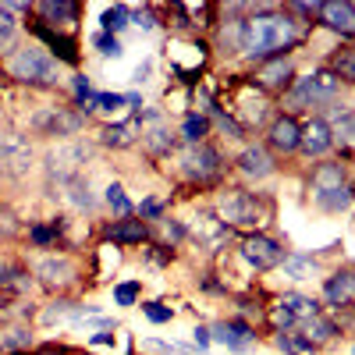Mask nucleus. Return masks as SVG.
<instances>
[{
    "label": "nucleus",
    "instance_id": "47",
    "mask_svg": "<svg viewBox=\"0 0 355 355\" xmlns=\"http://www.w3.org/2000/svg\"><path fill=\"white\" fill-rule=\"evenodd\" d=\"M135 21H139L142 28H153V15H150V11H135Z\"/></svg>",
    "mask_w": 355,
    "mask_h": 355
},
{
    "label": "nucleus",
    "instance_id": "41",
    "mask_svg": "<svg viewBox=\"0 0 355 355\" xmlns=\"http://www.w3.org/2000/svg\"><path fill=\"white\" fill-rule=\"evenodd\" d=\"M96 103H100V110H114V107L128 103V96H117V93H100V96H96Z\"/></svg>",
    "mask_w": 355,
    "mask_h": 355
},
{
    "label": "nucleus",
    "instance_id": "3",
    "mask_svg": "<svg viewBox=\"0 0 355 355\" xmlns=\"http://www.w3.org/2000/svg\"><path fill=\"white\" fill-rule=\"evenodd\" d=\"M8 71H11L18 82H28V85H53V82H57V64L50 61L40 46L18 50L11 61H8Z\"/></svg>",
    "mask_w": 355,
    "mask_h": 355
},
{
    "label": "nucleus",
    "instance_id": "40",
    "mask_svg": "<svg viewBox=\"0 0 355 355\" xmlns=\"http://www.w3.org/2000/svg\"><path fill=\"white\" fill-rule=\"evenodd\" d=\"M142 309H146V316H150L153 323H167V320H171V309H164L160 302H146Z\"/></svg>",
    "mask_w": 355,
    "mask_h": 355
},
{
    "label": "nucleus",
    "instance_id": "2",
    "mask_svg": "<svg viewBox=\"0 0 355 355\" xmlns=\"http://www.w3.org/2000/svg\"><path fill=\"white\" fill-rule=\"evenodd\" d=\"M338 89H341V82L334 78V71H331V68H323V71H316V75H309V78H299V82H295V85L288 89L284 103L295 107V110H302V107H313V103H327V100H334V96H338Z\"/></svg>",
    "mask_w": 355,
    "mask_h": 355
},
{
    "label": "nucleus",
    "instance_id": "4",
    "mask_svg": "<svg viewBox=\"0 0 355 355\" xmlns=\"http://www.w3.org/2000/svg\"><path fill=\"white\" fill-rule=\"evenodd\" d=\"M217 214H220V224L224 227H252V224H259V202H256L252 192L231 189V192L220 196Z\"/></svg>",
    "mask_w": 355,
    "mask_h": 355
},
{
    "label": "nucleus",
    "instance_id": "7",
    "mask_svg": "<svg viewBox=\"0 0 355 355\" xmlns=\"http://www.w3.org/2000/svg\"><path fill=\"white\" fill-rule=\"evenodd\" d=\"M33 164V146L18 132H0V171L8 174H25Z\"/></svg>",
    "mask_w": 355,
    "mask_h": 355
},
{
    "label": "nucleus",
    "instance_id": "31",
    "mask_svg": "<svg viewBox=\"0 0 355 355\" xmlns=\"http://www.w3.org/2000/svg\"><path fill=\"white\" fill-rule=\"evenodd\" d=\"M68 199L78 206V210H93V192H89V185L82 182V178H71V182H68Z\"/></svg>",
    "mask_w": 355,
    "mask_h": 355
},
{
    "label": "nucleus",
    "instance_id": "8",
    "mask_svg": "<svg viewBox=\"0 0 355 355\" xmlns=\"http://www.w3.org/2000/svg\"><path fill=\"white\" fill-rule=\"evenodd\" d=\"M85 164V146L71 142V146H61V150H53L46 157V171L50 178H61V182H71V178H78V167Z\"/></svg>",
    "mask_w": 355,
    "mask_h": 355
},
{
    "label": "nucleus",
    "instance_id": "22",
    "mask_svg": "<svg viewBox=\"0 0 355 355\" xmlns=\"http://www.w3.org/2000/svg\"><path fill=\"white\" fill-rule=\"evenodd\" d=\"M33 33H36V36H40L43 43H50V50H53L57 57H61V61H68V64H75V61H78V53H75V43H71L68 36H57V33H50L46 25H36Z\"/></svg>",
    "mask_w": 355,
    "mask_h": 355
},
{
    "label": "nucleus",
    "instance_id": "24",
    "mask_svg": "<svg viewBox=\"0 0 355 355\" xmlns=\"http://www.w3.org/2000/svg\"><path fill=\"white\" fill-rule=\"evenodd\" d=\"M341 185H345V178H341V167L338 164H320L313 171V196H323V192L341 189Z\"/></svg>",
    "mask_w": 355,
    "mask_h": 355
},
{
    "label": "nucleus",
    "instance_id": "49",
    "mask_svg": "<svg viewBox=\"0 0 355 355\" xmlns=\"http://www.w3.org/2000/svg\"><path fill=\"white\" fill-rule=\"evenodd\" d=\"M93 345H114V334H107V331L103 334H93Z\"/></svg>",
    "mask_w": 355,
    "mask_h": 355
},
{
    "label": "nucleus",
    "instance_id": "35",
    "mask_svg": "<svg viewBox=\"0 0 355 355\" xmlns=\"http://www.w3.org/2000/svg\"><path fill=\"white\" fill-rule=\"evenodd\" d=\"M107 206H110L117 217H128V214H132V202H128V196H125L121 185H110V189H107Z\"/></svg>",
    "mask_w": 355,
    "mask_h": 355
},
{
    "label": "nucleus",
    "instance_id": "32",
    "mask_svg": "<svg viewBox=\"0 0 355 355\" xmlns=\"http://www.w3.org/2000/svg\"><path fill=\"white\" fill-rule=\"evenodd\" d=\"M277 345H281L284 352H291V355H313V348H316L309 338H302V334H284V331H281Z\"/></svg>",
    "mask_w": 355,
    "mask_h": 355
},
{
    "label": "nucleus",
    "instance_id": "16",
    "mask_svg": "<svg viewBox=\"0 0 355 355\" xmlns=\"http://www.w3.org/2000/svg\"><path fill=\"white\" fill-rule=\"evenodd\" d=\"M139 135H142V114L128 117V121H121V125H107L100 132L103 146H114V150H125V146H132Z\"/></svg>",
    "mask_w": 355,
    "mask_h": 355
},
{
    "label": "nucleus",
    "instance_id": "1",
    "mask_svg": "<svg viewBox=\"0 0 355 355\" xmlns=\"http://www.w3.org/2000/svg\"><path fill=\"white\" fill-rule=\"evenodd\" d=\"M302 40V28L291 15H252L242 21V53L274 61Z\"/></svg>",
    "mask_w": 355,
    "mask_h": 355
},
{
    "label": "nucleus",
    "instance_id": "12",
    "mask_svg": "<svg viewBox=\"0 0 355 355\" xmlns=\"http://www.w3.org/2000/svg\"><path fill=\"white\" fill-rule=\"evenodd\" d=\"M36 277L46 284V288H64L75 281V263L64 259V256H46L40 266H36Z\"/></svg>",
    "mask_w": 355,
    "mask_h": 355
},
{
    "label": "nucleus",
    "instance_id": "20",
    "mask_svg": "<svg viewBox=\"0 0 355 355\" xmlns=\"http://www.w3.org/2000/svg\"><path fill=\"white\" fill-rule=\"evenodd\" d=\"M277 306H284V309L291 313L295 323H309L313 316H320V306H316L313 299H306V295H299V291L281 295V302H277Z\"/></svg>",
    "mask_w": 355,
    "mask_h": 355
},
{
    "label": "nucleus",
    "instance_id": "30",
    "mask_svg": "<svg viewBox=\"0 0 355 355\" xmlns=\"http://www.w3.org/2000/svg\"><path fill=\"white\" fill-rule=\"evenodd\" d=\"M331 71H334L338 82H341V78H345V82H355V50H338Z\"/></svg>",
    "mask_w": 355,
    "mask_h": 355
},
{
    "label": "nucleus",
    "instance_id": "48",
    "mask_svg": "<svg viewBox=\"0 0 355 355\" xmlns=\"http://www.w3.org/2000/svg\"><path fill=\"white\" fill-rule=\"evenodd\" d=\"M196 345H199V348L210 345V331H206V327H199V331H196Z\"/></svg>",
    "mask_w": 355,
    "mask_h": 355
},
{
    "label": "nucleus",
    "instance_id": "27",
    "mask_svg": "<svg viewBox=\"0 0 355 355\" xmlns=\"http://www.w3.org/2000/svg\"><path fill=\"white\" fill-rule=\"evenodd\" d=\"M331 135H334L341 146L355 150V110H348V114H341V117H338L334 128H331Z\"/></svg>",
    "mask_w": 355,
    "mask_h": 355
},
{
    "label": "nucleus",
    "instance_id": "45",
    "mask_svg": "<svg viewBox=\"0 0 355 355\" xmlns=\"http://www.w3.org/2000/svg\"><path fill=\"white\" fill-rule=\"evenodd\" d=\"M11 25H15V18H11V8H8V4H0V36H4V33H11Z\"/></svg>",
    "mask_w": 355,
    "mask_h": 355
},
{
    "label": "nucleus",
    "instance_id": "10",
    "mask_svg": "<svg viewBox=\"0 0 355 355\" xmlns=\"http://www.w3.org/2000/svg\"><path fill=\"white\" fill-rule=\"evenodd\" d=\"M320 21L327 28H334L338 36H355V4H348V0L320 4Z\"/></svg>",
    "mask_w": 355,
    "mask_h": 355
},
{
    "label": "nucleus",
    "instance_id": "9",
    "mask_svg": "<svg viewBox=\"0 0 355 355\" xmlns=\"http://www.w3.org/2000/svg\"><path fill=\"white\" fill-rule=\"evenodd\" d=\"M36 128L43 135H75L82 128V114H71L64 107H50L36 114Z\"/></svg>",
    "mask_w": 355,
    "mask_h": 355
},
{
    "label": "nucleus",
    "instance_id": "33",
    "mask_svg": "<svg viewBox=\"0 0 355 355\" xmlns=\"http://www.w3.org/2000/svg\"><path fill=\"white\" fill-rule=\"evenodd\" d=\"M125 25H128V8H125V4L103 11V33H107V36H114L117 28H125Z\"/></svg>",
    "mask_w": 355,
    "mask_h": 355
},
{
    "label": "nucleus",
    "instance_id": "42",
    "mask_svg": "<svg viewBox=\"0 0 355 355\" xmlns=\"http://www.w3.org/2000/svg\"><path fill=\"white\" fill-rule=\"evenodd\" d=\"M57 239V227H33V242L36 245H50Z\"/></svg>",
    "mask_w": 355,
    "mask_h": 355
},
{
    "label": "nucleus",
    "instance_id": "21",
    "mask_svg": "<svg viewBox=\"0 0 355 355\" xmlns=\"http://www.w3.org/2000/svg\"><path fill=\"white\" fill-rule=\"evenodd\" d=\"M146 224L142 220H117V224H110L107 227V239L110 242H121V245H139V242H146Z\"/></svg>",
    "mask_w": 355,
    "mask_h": 355
},
{
    "label": "nucleus",
    "instance_id": "5",
    "mask_svg": "<svg viewBox=\"0 0 355 355\" xmlns=\"http://www.w3.org/2000/svg\"><path fill=\"white\" fill-rule=\"evenodd\" d=\"M182 171L192 178V182H214V178L220 174V153L206 142L189 146V150L182 153Z\"/></svg>",
    "mask_w": 355,
    "mask_h": 355
},
{
    "label": "nucleus",
    "instance_id": "18",
    "mask_svg": "<svg viewBox=\"0 0 355 355\" xmlns=\"http://www.w3.org/2000/svg\"><path fill=\"white\" fill-rule=\"evenodd\" d=\"M146 125H150V128H142L146 146H150L153 153H171L174 139H171V132H167V125H164V117H160V114H146Z\"/></svg>",
    "mask_w": 355,
    "mask_h": 355
},
{
    "label": "nucleus",
    "instance_id": "36",
    "mask_svg": "<svg viewBox=\"0 0 355 355\" xmlns=\"http://www.w3.org/2000/svg\"><path fill=\"white\" fill-rule=\"evenodd\" d=\"M135 299H139V284L135 281H125V284L114 288V302L117 306H135Z\"/></svg>",
    "mask_w": 355,
    "mask_h": 355
},
{
    "label": "nucleus",
    "instance_id": "13",
    "mask_svg": "<svg viewBox=\"0 0 355 355\" xmlns=\"http://www.w3.org/2000/svg\"><path fill=\"white\" fill-rule=\"evenodd\" d=\"M256 82L263 89L284 93V89H291V82H295V71H291V64L284 61V57H274V61H263V68L256 71Z\"/></svg>",
    "mask_w": 355,
    "mask_h": 355
},
{
    "label": "nucleus",
    "instance_id": "38",
    "mask_svg": "<svg viewBox=\"0 0 355 355\" xmlns=\"http://www.w3.org/2000/svg\"><path fill=\"white\" fill-rule=\"evenodd\" d=\"M160 231H164L167 242H182L185 239V227L178 224V220H160Z\"/></svg>",
    "mask_w": 355,
    "mask_h": 355
},
{
    "label": "nucleus",
    "instance_id": "19",
    "mask_svg": "<svg viewBox=\"0 0 355 355\" xmlns=\"http://www.w3.org/2000/svg\"><path fill=\"white\" fill-rule=\"evenodd\" d=\"M239 167L245 178H266V174H274V157L259 150V146H249V150L239 157Z\"/></svg>",
    "mask_w": 355,
    "mask_h": 355
},
{
    "label": "nucleus",
    "instance_id": "29",
    "mask_svg": "<svg viewBox=\"0 0 355 355\" xmlns=\"http://www.w3.org/2000/svg\"><path fill=\"white\" fill-rule=\"evenodd\" d=\"M206 132H210V121H206V117H199V114H189V117H185L182 135H185V142H189V146H199Z\"/></svg>",
    "mask_w": 355,
    "mask_h": 355
},
{
    "label": "nucleus",
    "instance_id": "23",
    "mask_svg": "<svg viewBox=\"0 0 355 355\" xmlns=\"http://www.w3.org/2000/svg\"><path fill=\"white\" fill-rule=\"evenodd\" d=\"M36 11H40L46 21L71 25V21H75V15H78V4H71V0H43V4H36Z\"/></svg>",
    "mask_w": 355,
    "mask_h": 355
},
{
    "label": "nucleus",
    "instance_id": "28",
    "mask_svg": "<svg viewBox=\"0 0 355 355\" xmlns=\"http://www.w3.org/2000/svg\"><path fill=\"white\" fill-rule=\"evenodd\" d=\"M28 341H33V334H28L25 327L0 331V352H21V348H28Z\"/></svg>",
    "mask_w": 355,
    "mask_h": 355
},
{
    "label": "nucleus",
    "instance_id": "50",
    "mask_svg": "<svg viewBox=\"0 0 355 355\" xmlns=\"http://www.w3.org/2000/svg\"><path fill=\"white\" fill-rule=\"evenodd\" d=\"M40 355H61V352H53V348H46V352H40Z\"/></svg>",
    "mask_w": 355,
    "mask_h": 355
},
{
    "label": "nucleus",
    "instance_id": "25",
    "mask_svg": "<svg viewBox=\"0 0 355 355\" xmlns=\"http://www.w3.org/2000/svg\"><path fill=\"white\" fill-rule=\"evenodd\" d=\"M227 231H231V227H224L220 217H214V214H202V217H199V234H202V242L210 245V249H217V245L227 239Z\"/></svg>",
    "mask_w": 355,
    "mask_h": 355
},
{
    "label": "nucleus",
    "instance_id": "14",
    "mask_svg": "<svg viewBox=\"0 0 355 355\" xmlns=\"http://www.w3.org/2000/svg\"><path fill=\"white\" fill-rule=\"evenodd\" d=\"M331 146H334V135H331V125L327 121H309L302 128V139H299V150H306L309 157H323V153H331Z\"/></svg>",
    "mask_w": 355,
    "mask_h": 355
},
{
    "label": "nucleus",
    "instance_id": "11",
    "mask_svg": "<svg viewBox=\"0 0 355 355\" xmlns=\"http://www.w3.org/2000/svg\"><path fill=\"white\" fill-rule=\"evenodd\" d=\"M214 338H217L220 345H227L231 352H245V348H252V341H256V334H252V327H249L245 320H224V323H217Z\"/></svg>",
    "mask_w": 355,
    "mask_h": 355
},
{
    "label": "nucleus",
    "instance_id": "44",
    "mask_svg": "<svg viewBox=\"0 0 355 355\" xmlns=\"http://www.w3.org/2000/svg\"><path fill=\"white\" fill-rule=\"evenodd\" d=\"M160 210H164V206H160L157 199H146V202L139 206V214H142V217H160Z\"/></svg>",
    "mask_w": 355,
    "mask_h": 355
},
{
    "label": "nucleus",
    "instance_id": "17",
    "mask_svg": "<svg viewBox=\"0 0 355 355\" xmlns=\"http://www.w3.org/2000/svg\"><path fill=\"white\" fill-rule=\"evenodd\" d=\"M352 295H355V270H338L334 277H327V284H323V299L331 306H345Z\"/></svg>",
    "mask_w": 355,
    "mask_h": 355
},
{
    "label": "nucleus",
    "instance_id": "34",
    "mask_svg": "<svg viewBox=\"0 0 355 355\" xmlns=\"http://www.w3.org/2000/svg\"><path fill=\"white\" fill-rule=\"evenodd\" d=\"M334 334H338V327H334L331 320H323V316H313V320L306 323V338H309V341H313V338H316V341H327V338H334Z\"/></svg>",
    "mask_w": 355,
    "mask_h": 355
},
{
    "label": "nucleus",
    "instance_id": "39",
    "mask_svg": "<svg viewBox=\"0 0 355 355\" xmlns=\"http://www.w3.org/2000/svg\"><path fill=\"white\" fill-rule=\"evenodd\" d=\"M15 234V214L8 206H0V239H11Z\"/></svg>",
    "mask_w": 355,
    "mask_h": 355
},
{
    "label": "nucleus",
    "instance_id": "15",
    "mask_svg": "<svg viewBox=\"0 0 355 355\" xmlns=\"http://www.w3.org/2000/svg\"><path fill=\"white\" fill-rule=\"evenodd\" d=\"M270 146L277 153H295L299 150V139H302V128H299V121L295 117H277V121L270 125Z\"/></svg>",
    "mask_w": 355,
    "mask_h": 355
},
{
    "label": "nucleus",
    "instance_id": "43",
    "mask_svg": "<svg viewBox=\"0 0 355 355\" xmlns=\"http://www.w3.org/2000/svg\"><path fill=\"white\" fill-rule=\"evenodd\" d=\"M270 320L277 323L281 331H284V327H291V323H295V320H291V313H288L284 306H274V309H270Z\"/></svg>",
    "mask_w": 355,
    "mask_h": 355
},
{
    "label": "nucleus",
    "instance_id": "26",
    "mask_svg": "<svg viewBox=\"0 0 355 355\" xmlns=\"http://www.w3.org/2000/svg\"><path fill=\"white\" fill-rule=\"evenodd\" d=\"M313 199H316L320 210L338 214V210H348V206H352V189L341 185V189H331V192H323V196H313Z\"/></svg>",
    "mask_w": 355,
    "mask_h": 355
},
{
    "label": "nucleus",
    "instance_id": "6",
    "mask_svg": "<svg viewBox=\"0 0 355 355\" xmlns=\"http://www.w3.org/2000/svg\"><path fill=\"white\" fill-rule=\"evenodd\" d=\"M242 259L256 266V270H274V266L284 263V249L274 239H266V234H249L242 242Z\"/></svg>",
    "mask_w": 355,
    "mask_h": 355
},
{
    "label": "nucleus",
    "instance_id": "37",
    "mask_svg": "<svg viewBox=\"0 0 355 355\" xmlns=\"http://www.w3.org/2000/svg\"><path fill=\"white\" fill-rule=\"evenodd\" d=\"M96 46H100V53H103V57H121V43H117V36L100 33V36H96Z\"/></svg>",
    "mask_w": 355,
    "mask_h": 355
},
{
    "label": "nucleus",
    "instance_id": "46",
    "mask_svg": "<svg viewBox=\"0 0 355 355\" xmlns=\"http://www.w3.org/2000/svg\"><path fill=\"white\" fill-rule=\"evenodd\" d=\"M64 313H68V302H57L53 309H46V313H43V320H46V323H53V320H61Z\"/></svg>",
    "mask_w": 355,
    "mask_h": 355
}]
</instances>
